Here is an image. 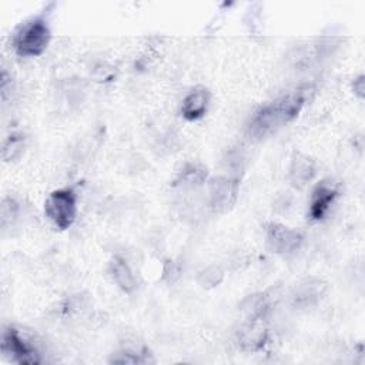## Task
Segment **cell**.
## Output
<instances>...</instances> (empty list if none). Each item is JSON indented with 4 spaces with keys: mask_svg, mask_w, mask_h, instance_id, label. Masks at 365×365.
<instances>
[{
    "mask_svg": "<svg viewBox=\"0 0 365 365\" xmlns=\"http://www.w3.org/2000/svg\"><path fill=\"white\" fill-rule=\"evenodd\" d=\"M336 195H338V190L335 185H332L331 182H327V181L319 182L314 188L312 195H311L309 217L314 221L322 220L327 215V212L329 211Z\"/></svg>",
    "mask_w": 365,
    "mask_h": 365,
    "instance_id": "cell-8",
    "label": "cell"
},
{
    "mask_svg": "<svg viewBox=\"0 0 365 365\" xmlns=\"http://www.w3.org/2000/svg\"><path fill=\"white\" fill-rule=\"evenodd\" d=\"M210 91L205 87H195L191 90L181 104V114L185 120L194 121L201 118L208 108Z\"/></svg>",
    "mask_w": 365,
    "mask_h": 365,
    "instance_id": "cell-9",
    "label": "cell"
},
{
    "mask_svg": "<svg viewBox=\"0 0 365 365\" xmlns=\"http://www.w3.org/2000/svg\"><path fill=\"white\" fill-rule=\"evenodd\" d=\"M17 214V204L11 198H4L1 202V227L6 228L11 224Z\"/></svg>",
    "mask_w": 365,
    "mask_h": 365,
    "instance_id": "cell-14",
    "label": "cell"
},
{
    "mask_svg": "<svg viewBox=\"0 0 365 365\" xmlns=\"http://www.w3.org/2000/svg\"><path fill=\"white\" fill-rule=\"evenodd\" d=\"M1 351L11 361L17 364H38L40 356L34 346H31L16 328H7L3 332Z\"/></svg>",
    "mask_w": 365,
    "mask_h": 365,
    "instance_id": "cell-4",
    "label": "cell"
},
{
    "mask_svg": "<svg viewBox=\"0 0 365 365\" xmlns=\"http://www.w3.org/2000/svg\"><path fill=\"white\" fill-rule=\"evenodd\" d=\"M289 181L294 187L302 188L315 175V163L305 154L295 153L289 165Z\"/></svg>",
    "mask_w": 365,
    "mask_h": 365,
    "instance_id": "cell-10",
    "label": "cell"
},
{
    "mask_svg": "<svg viewBox=\"0 0 365 365\" xmlns=\"http://www.w3.org/2000/svg\"><path fill=\"white\" fill-rule=\"evenodd\" d=\"M311 91V87L298 88L275 98L274 101L257 110L248 124L250 138L259 141L297 118L307 100L309 98Z\"/></svg>",
    "mask_w": 365,
    "mask_h": 365,
    "instance_id": "cell-1",
    "label": "cell"
},
{
    "mask_svg": "<svg viewBox=\"0 0 365 365\" xmlns=\"http://www.w3.org/2000/svg\"><path fill=\"white\" fill-rule=\"evenodd\" d=\"M23 141H24V138L21 134H17V133L10 134L3 145V158L6 161L16 158L23 150Z\"/></svg>",
    "mask_w": 365,
    "mask_h": 365,
    "instance_id": "cell-13",
    "label": "cell"
},
{
    "mask_svg": "<svg viewBox=\"0 0 365 365\" xmlns=\"http://www.w3.org/2000/svg\"><path fill=\"white\" fill-rule=\"evenodd\" d=\"M268 338V329L261 319V317H255L250 319L238 332V341L244 351L255 352L261 349Z\"/></svg>",
    "mask_w": 365,
    "mask_h": 365,
    "instance_id": "cell-7",
    "label": "cell"
},
{
    "mask_svg": "<svg viewBox=\"0 0 365 365\" xmlns=\"http://www.w3.org/2000/svg\"><path fill=\"white\" fill-rule=\"evenodd\" d=\"M267 242L277 254H291L302 244V235L279 222H269L265 228Z\"/></svg>",
    "mask_w": 365,
    "mask_h": 365,
    "instance_id": "cell-5",
    "label": "cell"
},
{
    "mask_svg": "<svg viewBox=\"0 0 365 365\" xmlns=\"http://www.w3.org/2000/svg\"><path fill=\"white\" fill-rule=\"evenodd\" d=\"M108 272L113 281L117 284V287L121 288L124 292L131 294L135 289V278L124 258L121 257L111 258L108 264Z\"/></svg>",
    "mask_w": 365,
    "mask_h": 365,
    "instance_id": "cell-11",
    "label": "cell"
},
{
    "mask_svg": "<svg viewBox=\"0 0 365 365\" xmlns=\"http://www.w3.org/2000/svg\"><path fill=\"white\" fill-rule=\"evenodd\" d=\"M44 212L60 230L70 228L77 217V197L71 188L54 190L44 202Z\"/></svg>",
    "mask_w": 365,
    "mask_h": 365,
    "instance_id": "cell-3",
    "label": "cell"
},
{
    "mask_svg": "<svg viewBox=\"0 0 365 365\" xmlns=\"http://www.w3.org/2000/svg\"><path fill=\"white\" fill-rule=\"evenodd\" d=\"M50 27L41 17L24 21L13 37V48L21 57L40 56L50 43Z\"/></svg>",
    "mask_w": 365,
    "mask_h": 365,
    "instance_id": "cell-2",
    "label": "cell"
},
{
    "mask_svg": "<svg viewBox=\"0 0 365 365\" xmlns=\"http://www.w3.org/2000/svg\"><path fill=\"white\" fill-rule=\"evenodd\" d=\"M207 177V168L198 164H188L178 177V181L184 185L201 184Z\"/></svg>",
    "mask_w": 365,
    "mask_h": 365,
    "instance_id": "cell-12",
    "label": "cell"
},
{
    "mask_svg": "<svg viewBox=\"0 0 365 365\" xmlns=\"http://www.w3.org/2000/svg\"><path fill=\"white\" fill-rule=\"evenodd\" d=\"M238 194V182L227 177H217L210 182V204L218 212L232 207Z\"/></svg>",
    "mask_w": 365,
    "mask_h": 365,
    "instance_id": "cell-6",
    "label": "cell"
}]
</instances>
